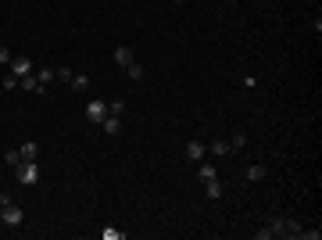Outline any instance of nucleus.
Instances as JSON below:
<instances>
[{
    "label": "nucleus",
    "instance_id": "1",
    "mask_svg": "<svg viewBox=\"0 0 322 240\" xmlns=\"http://www.w3.org/2000/svg\"><path fill=\"white\" fill-rule=\"evenodd\" d=\"M15 179H18L22 186H36V183H40V165H36V161H22V165L15 169Z\"/></svg>",
    "mask_w": 322,
    "mask_h": 240
},
{
    "label": "nucleus",
    "instance_id": "2",
    "mask_svg": "<svg viewBox=\"0 0 322 240\" xmlns=\"http://www.w3.org/2000/svg\"><path fill=\"white\" fill-rule=\"evenodd\" d=\"M22 219H25L22 204H15V201L8 197V201H4V211H0V222H4V226H22Z\"/></svg>",
    "mask_w": 322,
    "mask_h": 240
},
{
    "label": "nucleus",
    "instance_id": "3",
    "mask_svg": "<svg viewBox=\"0 0 322 240\" xmlns=\"http://www.w3.org/2000/svg\"><path fill=\"white\" fill-rule=\"evenodd\" d=\"M29 72H36L33 58H11V76H15V79H22V76H29Z\"/></svg>",
    "mask_w": 322,
    "mask_h": 240
},
{
    "label": "nucleus",
    "instance_id": "4",
    "mask_svg": "<svg viewBox=\"0 0 322 240\" xmlns=\"http://www.w3.org/2000/svg\"><path fill=\"white\" fill-rule=\"evenodd\" d=\"M86 118L100 126V122L108 118V101H90V108H86Z\"/></svg>",
    "mask_w": 322,
    "mask_h": 240
},
{
    "label": "nucleus",
    "instance_id": "5",
    "mask_svg": "<svg viewBox=\"0 0 322 240\" xmlns=\"http://www.w3.org/2000/svg\"><path fill=\"white\" fill-rule=\"evenodd\" d=\"M204 154H208V143H201V140H190L186 143V158L190 161H204Z\"/></svg>",
    "mask_w": 322,
    "mask_h": 240
},
{
    "label": "nucleus",
    "instance_id": "6",
    "mask_svg": "<svg viewBox=\"0 0 322 240\" xmlns=\"http://www.w3.org/2000/svg\"><path fill=\"white\" fill-rule=\"evenodd\" d=\"M132 61H136V58H132L129 47H115V65H118V68H129Z\"/></svg>",
    "mask_w": 322,
    "mask_h": 240
},
{
    "label": "nucleus",
    "instance_id": "7",
    "mask_svg": "<svg viewBox=\"0 0 322 240\" xmlns=\"http://www.w3.org/2000/svg\"><path fill=\"white\" fill-rule=\"evenodd\" d=\"M18 86H22V90H29V93H43V86H40V79H36V72H29V76H22V79H18Z\"/></svg>",
    "mask_w": 322,
    "mask_h": 240
},
{
    "label": "nucleus",
    "instance_id": "8",
    "mask_svg": "<svg viewBox=\"0 0 322 240\" xmlns=\"http://www.w3.org/2000/svg\"><path fill=\"white\" fill-rule=\"evenodd\" d=\"M100 126H104V133H108V136H118V133H122V118H118V115H108Z\"/></svg>",
    "mask_w": 322,
    "mask_h": 240
},
{
    "label": "nucleus",
    "instance_id": "9",
    "mask_svg": "<svg viewBox=\"0 0 322 240\" xmlns=\"http://www.w3.org/2000/svg\"><path fill=\"white\" fill-rule=\"evenodd\" d=\"M208 151H211L215 158H226V154H233V151H229V140H211V143H208Z\"/></svg>",
    "mask_w": 322,
    "mask_h": 240
},
{
    "label": "nucleus",
    "instance_id": "10",
    "mask_svg": "<svg viewBox=\"0 0 322 240\" xmlns=\"http://www.w3.org/2000/svg\"><path fill=\"white\" fill-rule=\"evenodd\" d=\"M244 179H247V183H261V179H265V165H247Z\"/></svg>",
    "mask_w": 322,
    "mask_h": 240
},
{
    "label": "nucleus",
    "instance_id": "11",
    "mask_svg": "<svg viewBox=\"0 0 322 240\" xmlns=\"http://www.w3.org/2000/svg\"><path fill=\"white\" fill-rule=\"evenodd\" d=\"M197 165H201V172H197V176H201L204 183H208V179H219V169H215L211 161H197Z\"/></svg>",
    "mask_w": 322,
    "mask_h": 240
},
{
    "label": "nucleus",
    "instance_id": "12",
    "mask_svg": "<svg viewBox=\"0 0 322 240\" xmlns=\"http://www.w3.org/2000/svg\"><path fill=\"white\" fill-rule=\"evenodd\" d=\"M18 151H22V158H25V161H36V154H40V143H33V140H29V143H22Z\"/></svg>",
    "mask_w": 322,
    "mask_h": 240
},
{
    "label": "nucleus",
    "instance_id": "13",
    "mask_svg": "<svg viewBox=\"0 0 322 240\" xmlns=\"http://www.w3.org/2000/svg\"><path fill=\"white\" fill-rule=\"evenodd\" d=\"M204 194H208L211 201H219V197H222V183H219V179H208V183H204Z\"/></svg>",
    "mask_w": 322,
    "mask_h": 240
},
{
    "label": "nucleus",
    "instance_id": "14",
    "mask_svg": "<svg viewBox=\"0 0 322 240\" xmlns=\"http://www.w3.org/2000/svg\"><path fill=\"white\" fill-rule=\"evenodd\" d=\"M283 236H301V222L297 219H283Z\"/></svg>",
    "mask_w": 322,
    "mask_h": 240
},
{
    "label": "nucleus",
    "instance_id": "15",
    "mask_svg": "<svg viewBox=\"0 0 322 240\" xmlns=\"http://www.w3.org/2000/svg\"><path fill=\"white\" fill-rule=\"evenodd\" d=\"M125 76H129L132 83H140V79H143V65H140V61H132V65L125 68Z\"/></svg>",
    "mask_w": 322,
    "mask_h": 240
},
{
    "label": "nucleus",
    "instance_id": "16",
    "mask_svg": "<svg viewBox=\"0 0 322 240\" xmlns=\"http://www.w3.org/2000/svg\"><path fill=\"white\" fill-rule=\"evenodd\" d=\"M36 79H40V86L47 90V83H54V68H36Z\"/></svg>",
    "mask_w": 322,
    "mask_h": 240
},
{
    "label": "nucleus",
    "instance_id": "17",
    "mask_svg": "<svg viewBox=\"0 0 322 240\" xmlns=\"http://www.w3.org/2000/svg\"><path fill=\"white\" fill-rule=\"evenodd\" d=\"M247 147V133H233V140H229V151H244Z\"/></svg>",
    "mask_w": 322,
    "mask_h": 240
},
{
    "label": "nucleus",
    "instance_id": "18",
    "mask_svg": "<svg viewBox=\"0 0 322 240\" xmlns=\"http://www.w3.org/2000/svg\"><path fill=\"white\" fill-rule=\"evenodd\" d=\"M4 161H8L11 169H18V165H22L25 158H22V151H8V154H4Z\"/></svg>",
    "mask_w": 322,
    "mask_h": 240
},
{
    "label": "nucleus",
    "instance_id": "19",
    "mask_svg": "<svg viewBox=\"0 0 322 240\" xmlns=\"http://www.w3.org/2000/svg\"><path fill=\"white\" fill-rule=\"evenodd\" d=\"M54 79H61V83H72V79H75V72H72V68H54Z\"/></svg>",
    "mask_w": 322,
    "mask_h": 240
},
{
    "label": "nucleus",
    "instance_id": "20",
    "mask_svg": "<svg viewBox=\"0 0 322 240\" xmlns=\"http://www.w3.org/2000/svg\"><path fill=\"white\" fill-rule=\"evenodd\" d=\"M68 86H72V90H75V93H83V90H86V86H90V79H86V76H75V79H72V83H68Z\"/></svg>",
    "mask_w": 322,
    "mask_h": 240
},
{
    "label": "nucleus",
    "instance_id": "21",
    "mask_svg": "<svg viewBox=\"0 0 322 240\" xmlns=\"http://www.w3.org/2000/svg\"><path fill=\"white\" fill-rule=\"evenodd\" d=\"M122 111H125V101H122V97H118V101H111V104H108V115H122Z\"/></svg>",
    "mask_w": 322,
    "mask_h": 240
},
{
    "label": "nucleus",
    "instance_id": "22",
    "mask_svg": "<svg viewBox=\"0 0 322 240\" xmlns=\"http://www.w3.org/2000/svg\"><path fill=\"white\" fill-rule=\"evenodd\" d=\"M122 236H125V233H122V229H115V226H108V229H104V240H122Z\"/></svg>",
    "mask_w": 322,
    "mask_h": 240
},
{
    "label": "nucleus",
    "instance_id": "23",
    "mask_svg": "<svg viewBox=\"0 0 322 240\" xmlns=\"http://www.w3.org/2000/svg\"><path fill=\"white\" fill-rule=\"evenodd\" d=\"M4 90H18V79H15V76H11V72H8V76H4Z\"/></svg>",
    "mask_w": 322,
    "mask_h": 240
},
{
    "label": "nucleus",
    "instance_id": "24",
    "mask_svg": "<svg viewBox=\"0 0 322 240\" xmlns=\"http://www.w3.org/2000/svg\"><path fill=\"white\" fill-rule=\"evenodd\" d=\"M254 236H258V240H272V229H269V226H265V229H254Z\"/></svg>",
    "mask_w": 322,
    "mask_h": 240
},
{
    "label": "nucleus",
    "instance_id": "25",
    "mask_svg": "<svg viewBox=\"0 0 322 240\" xmlns=\"http://www.w3.org/2000/svg\"><path fill=\"white\" fill-rule=\"evenodd\" d=\"M0 65H11V51L8 47H0Z\"/></svg>",
    "mask_w": 322,
    "mask_h": 240
},
{
    "label": "nucleus",
    "instance_id": "26",
    "mask_svg": "<svg viewBox=\"0 0 322 240\" xmlns=\"http://www.w3.org/2000/svg\"><path fill=\"white\" fill-rule=\"evenodd\" d=\"M4 201H8V197H0V211H4Z\"/></svg>",
    "mask_w": 322,
    "mask_h": 240
},
{
    "label": "nucleus",
    "instance_id": "27",
    "mask_svg": "<svg viewBox=\"0 0 322 240\" xmlns=\"http://www.w3.org/2000/svg\"><path fill=\"white\" fill-rule=\"evenodd\" d=\"M176 4H186V0H176Z\"/></svg>",
    "mask_w": 322,
    "mask_h": 240
}]
</instances>
